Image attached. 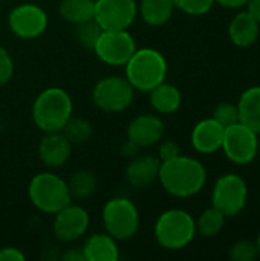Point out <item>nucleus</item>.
<instances>
[{"instance_id": "dca6fc26", "label": "nucleus", "mask_w": 260, "mask_h": 261, "mask_svg": "<svg viewBox=\"0 0 260 261\" xmlns=\"http://www.w3.org/2000/svg\"><path fill=\"white\" fill-rule=\"evenodd\" d=\"M159 168L161 159L156 154H138L129 161L124 177L130 187L143 190L158 182Z\"/></svg>"}, {"instance_id": "58836bf2", "label": "nucleus", "mask_w": 260, "mask_h": 261, "mask_svg": "<svg viewBox=\"0 0 260 261\" xmlns=\"http://www.w3.org/2000/svg\"><path fill=\"white\" fill-rule=\"evenodd\" d=\"M259 153H260V138H259Z\"/></svg>"}, {"instance_id": "72a5a7b5", "label": "nucleus", "mask_w": 260, "mask_h": 261, "mask_svg": "<svg viewBox=\"0 0 260 261\" xmlns=\"http://www.w3.org/2000/svg\"><path fill=\"white\" fill-rule=\"evenodd\" d=\"M139 150H141V148H139L136 144H133L132 141H129V139H127V141L121 145L120 153H121V156H123V158H126V159H129V161H130V159H133L135 156H138V154H139Z\"/></svg>"}, {"instance_id": "f257e3e1", "label": "nucleus", "mask_w": 260, "mask_h": 261, "mask_svg": "<svg viewBox=\"0 0 260 261\" xmlns=\"http://www.w3.org/2000/svg\"><path fill=\"white\" fill-rule=\"evenodd\" d=\"M158 182L167 194L176 199H188L205 187L207 170L201 161L179 154L161 162Z\"/></svg>"}, {"instance_id": "aec40b11", "label": "nucleus", "mask_w": 260, "mask_h": 261, "mask_svg": "<svg viewBox=\"0 0 260 261\" xmlns=\"http://www.w3.org/2000/svg\"><path fill=\"white\" fill-rule=\"evenodd\" d=\"M149 99L153 110L159 115H172L178 112L182 104L181 90L166 81L149 92Z\"/></svg>"}, {"instance_id": "a19ab883", "label": "nucleus", "mask_w": 260, "mask_h": 261, "mask_svg": "<svg viewBox=\"0 0 260 261\" xmlns=\"http://www.w3.org/2000/svg\"><path fill=\"white\" fill-rule=\"evenodd\" d=\"M0 2H3V0H0Z\"/></svg>"}, {"instance_id": "412c9836", "label": "nucleus", "mask_w": 260, "mask_h": 261, "mask_svg": "<svg viewBox=\"0 0 260 261\" xmlns=\"http://www.w3.org/2000/svg\"><path fill=\"white\" fill-rule=\"evenodd\" d=\"M239 122L260 135V86L247 89L238 102Z\"/></svg>"}, {"instance_id": "a878e982", "label": "nucleus", "mask_w": 260, "mask_h": 261, "mask_svg": "<svg viewBox=\"0 0 260 261\" xmlns=\"http://www.w3.org/2000/svg\"><path fill=\"white\" fill-rule=\"evenodd\" d=\"M61 133L67 138V141L72 145H81L92 138L93 128L87 119L72 115L69 121L66 122V125L63 127Z\"/></svg>"}, {"instance_id": "9d476101", "label": "nucleus", "mask_w": 260, "mask_h": 261, "mask_svg": "<svg viewBox=\"0 0 260 261\" xmlns=\"http://www.w3.org/2000/svg\"><path fill=\"white\" fill-rule=\"evenodd\" d=\"M221 150L233 164L248 165L259 154V135L242 122H236L225 127Z\"/></svg>"}, {"instance_id": "39448f33", "label": "nucleus", "mask_w": 260, "mask_h": 261, "mask_svg": "<svg viewBox=\"0 0 260 261\" xmlns=\"http://www.w3.org/2000/svg\"><path fill=\"white\" fill-rule=\"evenodd\" d=\"M28 197L35 210L54 216L72 202L67 180L52 171L35 174L28 185Z\"/></svg>"}, {"instance_id": "f03ea898", "label": "nucleus", "mask_w": 260, "mask_h": 261, "mask_svg": "<svg viewBox=\"0 0 260 261\" xmlns=\"http://www.w3.org/2000/svg\"><path fill=\"white\" fill-rule=\"evenodd\" d=\"M74 115L72 96L63 87H46L41 90L31 109V116L38 130L43 133L61 132L69 118Z\"/></svg>"}, {"instance_id": "4468645a", "label": "nucleus", "mask_w": 260, "mask_h": 261, "mask_svg": "<svg viewBox=\"0 0 260 261\" xmlns=\"http://www.w3.org/2000/svg\"><path fill=\"white\" fill-rule=\"evenodd\" d=\"M166 133V125L161 116L153 113H141L135 116L127 125V139L139 148H150L158 145Z\"/></svg>"}, {"instance_id": "ea45409f", "label": "nucleus", "mask_w": 260, "mask_h": 261, "mask_svg": "<svg viewBox=\"0 0 260 261\" xmlns=\"http://www.w3.org/2000/svg\"><path fill=\"white\" fill-rule=\"evenodd\" d=\"M259 203H260V197H259Z\"/></svg>"}, {"instance_id": "f704fd0d", "label": "nucleus", "mask_w": 260, "mask_h": 261, "mask_svg": "<svg viewBox=\"0 0 260 261\" xmlns=\"http://www.w3.org/2000/svg\"><path fill=\"white\" fill-rule=\"evenodd\" d=\"M61 260L64 261H86L84 260V254L81 248H70L67 251L63 252Z\"/></svg>"}, {"instance_id": "e433bc0d", "label": "nucleus", "mask_w": 260, "mask_h": 261, "mask_svg": "<svg viewBox=\"0 0 260 261\" xmlns=\"http://www.w3.org/2000/svg\"><path fill=\"white\" fill-rule=\"evenodd\" d=\"M247 11L260 23V0H248L247 3Z\"/></svg>"}, {"instance_id": "2eb2a0df", "label": "nucleus", "mask_w": 260, "mask_h": 261, "mask_svg": "<svg viewBox=\"0 0 260 261\" xmlns=\"http://www.w3.org/2000/svg\"><path fill=\"white\" fill-rule=\"evenodd\" d=\"M72 148L74 145L61 132H51L44 133V136L40 139L37 153L38 159L46 168L55 170L67 164L72 156Z\"/></svg>"}, {"instance_id": "2f4dec72", "label": "nucleus", "mask_w": 260, "mask_h": 261, "mask_svg": "<svg viewBox=\"0 0 260 261\" xmlns=\"http://www.w3.org/2000/svg\"><path fill=\"white\" fill-rule=\"evenodd\" d=\"M181 154V147L176 141L173 139H166V141H161L158 144V158L162 161H169V159H173L176 156Z\"/></svg>"}, {"instance_id": "423d86ee", "label": "nucleus", "mask_w": 260, "mask_h": 261, "mask_svg": "<svg viewBox=\"0 0 260 261\" xmlns=\"http://www.w3.org/2000/svg\"><path fill=\"white\" fill-rule=\"evenodd\" d=\"M104 231L118 242L133 239L139 229V210L133 200L124 196L109 199L101 211Z\"/></svg>"}, {"instance_id": "bb28decb", "label": "nucleus", "mask_w": 260, "mask_h": 261, "mask_svg": "<svg viewBox=\"0 0 260 261\" xmlns=\"http://www.w3.org/2000/svg\"><path fill=\"white\" fill-rule=\"evenodd\" d=\"M101 32H103V29L95 21V18L83 21L80 24H75V38H77L78 44L83 46L84 49L92 50Z\"/></svg>"}, {"instance_id": "6e6552de", "label": "nucleus", "mask_w": 260, "mask_h": 261, "mask_svg": "<svg viewBox=\"0 0 260 261\" xmlns=\"http://www.w3.org/2000/svg\"><path fill=\"white\" fill-rule=\"evenodd\" d=\"M248 200V185L236 173L221 176L211 190V206L219 210L227 219L241 214Z\"/></svg>"}, {"instance_id": "f3484780", "label": "nucleus", "mask_w": 260, "mask_h": 261, "mask_svg": "<svg viewBox=\"0 0 260 261\" xmlns=\"http://www.w3.org/2000/svg\"><path fill=\"white\" fill-rule=\"evenodd\" d=\"M225 128L213 118L199 121L192 130V145L201 154H213L222 148Z\"/></svg>"}, {"instance_id": "393cba45", "label": "nucleus", "mask_w": 260, "mask_h": 261, "mask_svg": "<svg viewBox=\"0 0 260 261\" xmlns=\"http://www.w3.org/2000/svg\"><path fill=\"white\" fill-rule=\"evenodd\" d=\"M225 220L227 217L219 210H216L215 206H210L205 211H202L201 216L198 217L196 232L204 237H215L222 231Z\"/></svg>"}, {"instance_id": "7c9ffc66", "label": "nucleus", "mask_w": 260, "mask_h": 261, "mask_svg": "<svg viewBox=\"0 0 260 261\" xmlns=\"http://www.w3.org/2000/svg\"><path fill=\"white\" fill-rule=\"evenodd\" d=\"M14 75V60L9 50L0 44V86H5L11 81Z\"/></svg>"}, {"instance_id": "20e7f679", "label": "nucleus", "mask_w": 260, "mask_h": 261, "mask_svg": "<svg viewBox=\"0 0 260 261\" xmlns=\"http://www.w3.org/2000/svg\"><path fill=\"white\" fill-rule=\"evenodd\" d=\"M195 217L181 208H170L161 213L153 226L156 243L167 251H181L196 237Z\"/></svg>"}, {"instance_id": "c756f323", "label": "nucleus", "mask_w": 260, "mask_h": 261, "mask_svg": "<svg viewBox=\"0 0 260 261\" xmlns=\"http://www.w3.org/2000/svg\"><path fill=\"white\" fill-rule=\"evenodd\" d=\"M211 118L216 119L224 128L239 122L238 104H231V102H221V104H218L215 107V110H213V116Z\"/></svg>"}, {"instance_id": "4be33fe9", "label": "nucleus", "mask_w": 260, "mask_h": 261, "mask_svg": "<svg viewBox=\"0 0 260 261\" xmlns=\"http://www.w3.org/2000/svg\"><path fill=\"white\" fill-rule=\"evenodd\" d=\"M173 0H139L138 15L141 20L153 28L166 24L175 12Z\"/></svg>"}, {"instance_id": "c9c22d12", "label": "nucleus", "mask_w": 260, "mask_h": 261, "mask_svg": "<svg viewBox=\"0 0 260 261\" xmlns=\"http://www.w3.org/2000/svg\"><path fill=\"white\" fill-rule=\"evenodd\" d=\"M215 3L224 6V8H228V9H241V8H245L248 0H215Z\"/></svg>"}, {"instance_id": "a211bd4d", "label": "nucleus", "mask_w": 260, "mask_h": 261, "mask_svg": "<svg viewBox=\"0 0 260 261\" xmlns=\"http://www.w3.org/2000/svg\"><path fill=\"white\" fill-rule=\"evenodd\" d=\"M260 34V23L247 11L238 12L228 24V37L238 47L253 46Z\"/></svg>"}, {"instance_id": "9b49d317", "label": "nucleus", "mask_w": 260, "mask_h": 261, "mask_svg": "<svg viewBox=\"0 0 260 261\" xmlns=\"http://www.w3.org/2000/svg\"><path fill=\"white\" fill-rule=\"evenodd\" d=\"M48 26L49 15L37 3H20L8 14V28L11 34L21 40H35L41 37Z\"/></svg>"}, {"instance_id": "5701e85b", "label": "nucleus", "mask_w": 260, "mask_h": 261, "mask_svg": "<svg viewBox=\"0 0 260 261\" xmlns=\"http://www.w3.org/2000/svg\"><path fill=\"white\" fill-rule=\"evenodd\" d=\"M58 14L64 21L74 26L80 24L93 18L95 0H60Z\"/></svg>"}, {"instance_id": "b1692460", "label": "nucleus", "mask_w": 260, "mask_h": 261, "mask_svg": "<svg viewBox=\"0 0 260 261\" xmlns=\"http://www.w3.org/2000/svg\"><path fill=\"white\" fill-rule=\"evenodd\" d=\"M67 187L72 200L83 202L95 194L98 188V179L95 173H92L90 170H78L70 174L67 180Z\"/></svg>"}, {"instance_id": "f8f14e48", "label": "nucleus", "mask_w": 260, "mask_h": 261, "mask_svg": "<svg viewBox=\"0 0 260 261\" xmlns=\"http://www.w3.org/2000/svg\"><path fill=\"white\" fill-rule=\"evenodd\" d=\"M89 225L90 216L87 210L80 203H74L72 200L69 205L54 214L52 232L60 243L72 245L86 236Z\"/></svg>"}, {"instance_id": "4c0bfd02", "label": "nucleus", "mask_w": 260, "mask_h": 261, "mask_svg": "<svg viewBox=\"0 0 260 261\" xmlns=\"http://www.w3.org/2000/svg\"><path fill=\"white\" fill-rule=\"evenodd\" d=\"M256 246H257V252H259V257H260V234H259V237L256 239Z\"/></svg>"}, {"instance_id": "473e14b6", "label": "nucleus", "mask_w": 260, "mask_h": 261, "mask_svg": "<svg viewBox=\"0 0 260 261\" xmlns=\"http://www.w3.org/2000/svg\"><path fill=\"white\" fill-rule=\"evenodd\" d=\"M26 255L14 246L0 248V261H25Z\"/></svg>"}, {"instance_id": "0eeeda50", "label": "nucleus", "mask_w": 260, "mask_h": 261, "mask_svg": "<svg viewBox=\"0 0 260 261\" xmlns=\"http://www.w3.org/2000/svg\"><path fill=\"white\" fill-rule=\"evenodd\" d=\"M135 89L126 76L109 75L101 78L92 89V101L95 107L107 113H120L127 110L135 98Z\"/></svg>"}, {"instance_id": "7ed1b4c3", "label": "nucleus", "mask_w": 260, "mask_h": 261, "mask_svg": "<svg viewBox=\"0 0 260 261\" xmlns=\"http://www.w3.org/2000/svg\"><path fill=\"white\" fill-rule=\"evenodd\" d=\"M126 78L136 92L149 93L158 84L164 83L169 64L164 54L155 47H136L124 66Z\"/></svg>"}, {"instance_id": "6ab92c4d", "label": "nucleus", "mask_w": 260, "mask_h": 261, "mask_svg": "<svg viewBox=\"0 0 260 261\" xmlns=\"http://www.w3.org/2000/svg\"><path fill=\"white\" fill-rule=\"evenodd\" d=\"M81 249L86 261H118L121 257L118 240L106 231L89 236Z\"/></svg>"}, {"instance_id": "ddd939ff", "label": "nucleus", "mask_w": 260, "mask_h": 261, "mask_svg": "<svg viewBox=\"0 0 260 261\" xmlns=\"http://www.w3.org/2000/svg\"><path fill=\"white\" fill-rule=\"evenodd\" d=\"M136 17V0H95L93 18L103 31L129 29Z\"/></svg>"}, {"instance_id": "cd10ccee", "label": "nucleus", "mask_w": 260, "mask_h": 261, "mask_svg": "<svg viewBox=\"0 0 260 261\" xmlns=\"http://www.w3.org/2000/svg\"><path fill=\"white\" fill-rule=\"evenodd\" d=\"M228 257L233 261H254L259 258L256 242L238 240L228 251Z\"/></svg>"}, {"instance_id": "1a4fd4ad", "label": "nucleus", "mask_w": 260, "mask_h": 261, "mask_svg": "<svg viewBox=\"0 0 260 261\" xmlns=\"http://www.w3.org/2000/svg\"><path fill=\"white\" fill-rule=\"evenodd\" d=\"M92 50L101 63L112 67H124L136 50V41L127 29L103 31Z\"/></svg>"}, {"instance_id": "c85d7f7f", "label": "nucleus", "mask_w": 260, "mask_h": 261, "mask_svg": "<svg viewBox=\"0 0 260 261\" xmlns=\"http://www.w3.org/2000/svg\"><path fill=\"white\" fill-rule=\"evenodd\" d=\"M173 3L176 9L193 17L205 15L215 6V0H173Z\"/></svg>"}]
</instances>
